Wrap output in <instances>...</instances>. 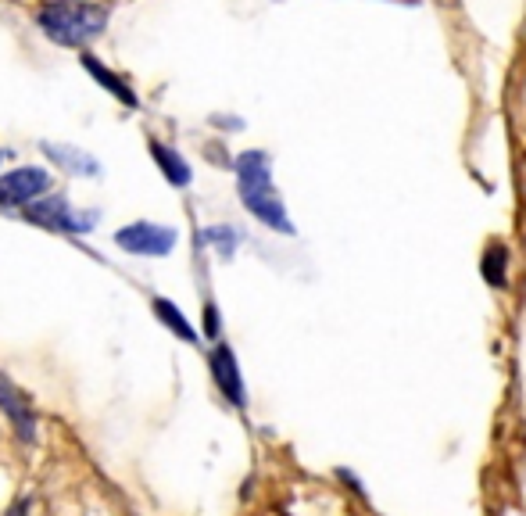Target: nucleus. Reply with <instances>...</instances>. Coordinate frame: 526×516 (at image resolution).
Masks as SVG:
<instances>
[{
	"label": "nucleus",
	"mask_w": 526,
	"mask_h": 516,
	"mask_svg": "<svg viewBox=\"0 0 526 516\" xmlns=\"http://www.w3.org/2000/svg\"><path fill=\"white\" fill-rule=\"evenodd\" d=\"M204 330H208V337H219V309L215 305L204 309Z\"/></svg>",
	"instance_id": "2eb2a0df"
},
{
	"label": "nucleus",
	"mask_w": 526,
	"mask_h": 516,
	"mask_svg": "<svg viewBox=\"0 0 526 516\" xmlns=\"http://www.w3.org/2000/svg\"><path fill=\"white\" fill-rule=\"evenodd\" d=\"M154 312H158V319H162L165 327H169L176 337H183V341H197V330L190 327L187 316H183L179 305H172L169 298H154Z\"/></svg>",
	"instance_id": "9b49d317"
},
{
	"label": "nucleus",
	"mask_w": 526,
	"mask_h": 516,
	"mask_svg": "<svg viewBox=\"0 0 526 516\" xmlns=\"http://www.w3.org/2000/svg\"><path fill=\"white\" fill-rule=\"evenodd\" d=\"M204 237H208V241H212L226 258H230L233 251H237V244H240V233H233L230 226H212V230L204 233Z\"/></svg>",
	"instance_id": "ddd939ff"
},
{
	"label": "nucleus",
	"mask_w": 526,
	"mask_h": 516,
	"mask_svg": "<svg viewBox=\"0 0 526 516\" xmlns=\"http://www.w3.org/2000/svg\"><path fill=\"white\" fill-rule=\"evenodd\" d=\"M0 162H4V151H0Z\"/></svg>",
	"instance_id": "f3484780"
},
{
	"label": "nucleus",
	"mask_w": 526,
	"mask_h": 516,
	"mask_svg": "<svg viewBox=\"0 0 526 516\" xmlns=\"http://www.w3.org/2000/svg\"><path fill=\"white\" fill-rule=\"evenodd\" d=\"M26 513H29V502H26V499H22V502H18V506H15V509H11V513H8V516H26Z\"/></svg>",
	"instance_id": "dca6fc26"
},
{
	"label": "nucleus",
	"mask_w": 526,
	"mask_h": 516,
	"mask_svg": "<svg viewBox=\"0 0 526 516\" xmlns=\"http://www.w3.org/2000/svg\"><path fill=\"white\" fill-rule=\"evenodd\" d=\"M0 409L15 420V430L22 441H33L36 438V420H33V405H29V398L18 391L15 384H11L4 373H0Z\"/></svg>",
	"instance_id": "0eeeda50"
},
{
	"label": "nucleus",
	"mask_w": 526,
	"mask_h": 516,
	"mask_svg": "<svg viewBox=\"0 0 526 516\" xmlns=\"http://www.w3.org/2000/svg\"><path fill=\"white\" fill-rule=\"evenodd\" d=\"M151 155H154V162L162 165L165 180H169L172 187H187V183H190V165L183 162V158H179L176 151H169V147H165V144L151 140Z\"/></svg>",
	"instance_id": "9d476101"
},
{
	"label": "nucleus",
	"mask_w": 526,
	"mask_h": 516,
	"mask_svg": "<svg viewBox=\"0 0 526 516\" xmlns=\"http://www.w3.org/2000/svg\"><path fill=\"white\" fill-rule=\"evenodd\" d=\"M29 219L47 230H61V233H86L94 226V215H72L65 198H47V201H33L29 205Z\"/></svg>",
	"instance_id": "39448f33"
},
{
	"label": "nucleus",
	"mask_w": 526,
	"mask_h": 516,
	"mask_svg": "<svg viewBox=\"0 0 526 516\" xmlns=\"http://www.w3.org/2000/svg\"><path fill=\"white\" fill-rule=\"evenodd\" d=\"M47 187H51V172L36 169V165L4 172L0 176V205H26V201H33Z\"/></svg>",
	"instance_id": "20e7f679"
},
{
	"label": "nucleus",
	"mask_w": 526,
	"mask_h": 516,
	"mask_svg": "<svg viewBox=\"0 0 526 516\" xmlns=\"http://www.w3.org/2000/svg\"><path fill=\"white\" fill-rule=\"evenodd\" d=\"M237 172V187H240V201L255 219H262L269 230L283 233V237H294V223H290L287 205H283L280 190L272 187V162L265 151H244L233 162Z\"/></svg>",
	"instance_id": "f257e3e1"
},
{
	"label": "nucleus",
	"mask_w": 526,
	"mask_h": 516,
	"mask_svg": "<svg viewBox=\"0 0 526 516\" xmlns=\"http://www.w3.org/2000/svg\"><path fill=\"white\" fill-rule=\"evenodd\" d=\"M333 477H337L340 484H348V491L355 495V499L369 502V491H365V481L358 477L355 470H348V466H337V470H333Z\"/></svg>",
	"instance_id": "4468645a"
},
{
	"label": "nucleus",
	"mask_w": 526,
	"mask_h": 516,
	"mask_svg": "<svg viewBox=\"0 0 526 516\" xmlns=\"http://www.w3.org/2000/svg\"><path fill=\"white\" fill-rule=\"evenodd\" d=\"M509 266H512V248L505 241H491L480 255V276L487 280V287L501 291L509 287Z\"/></svg>",
	"instance_id": "6e6552de"
},
{
	"label": "nucleus",
	"mask_w": 526,
	"mask_h": 516,
	"mask_svg": "<svg viewBox=\"0 0 526 516\" xmlns=\"http://www.w3.org/2000/svg\"><path fill=\"white\" fill-rule=\"evenodd\" d=\"M83 69L90 72V76H94L97 83H101L104 90H108V94H115L122 104H129V108H136V94H133V90H129V86H126V79H122V76H115V72H111L108 65H101V61H97L94 54H83Z\"/></svg>",
	"instance_id": "1a4fd4ad"
},
{
	"label": "nucleus",
	"mask_w": 526,
	"mask_h": 516,
	"mask_svg": "<svg viewBox=\"0 0 526 516\" xmlns=\"http://www.w3.org/2000/svg\"><path fill=\"white\" fill-rule=\"evenodd\" d=\"M43 147H47V155L58 158V162L68 165L72 172H83V176H94V172H97V162H94V158H90V155H79L76 147H65V144H61V147L43 144Z\"/></svg>",
	"instance_id": "f8f14e48"
},
{
	"label": "nucleus",
	"mask_w": 526,
	"mask_h": 516,
	"mask_svg": "<svg viewBox=\"0 0 526 516\" xmlns=\"http://www.w3.org/2000/svg\"><path fill=\"white\" fill-rule=\"evenodd\" d=\"M40 26L51 40L65 43V47H79L108 26V8L86 4V0H51L40 8Z\"/></svg>",
	"instance_id": "f03ea898"
},
{
	"label": "nucleus",
	"mask_w": 526,
	"mask_h": 516,
	"mask_svg": "<svg viewBox=\"0 0 526 516\" xmlns=\"http://www.w3.org/2000/svg\"><path fill=\"white\" fill-rule=\"evenodd\" d=\"M115 244L133 255H169L176 248V230L158 223H133L115 233Z\"/></svg>",
	"instance_id": "7ed1b4c3"
},
{
	"label": "nucleus",
	"mask_w": 526,
	"mask_h": 516,
	"mask_svg": "<svg viewBox=\"0 0 526 516\" xmlns=\"http://www.w3.org/2000/svg\"><path fill=\"white\" fill-rule=\"evenodd\" d=\"M212 377H215V384H219L222 395H226V402L244 409L247 405L244 377H240V362H237V355H233L230 344H215L212 348Z\"/></svg>",
	"instance_id": "423d86ee"
}]
</instances>
